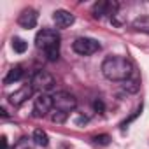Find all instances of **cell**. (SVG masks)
<instances>
[{
    "mask_svg": "<svg viewBox=\"0 0 149 149\" xmlns=\"http://www.w3.org/2000/svg\"><path fill=\"white\" fill-rule=\"evenodd\" d=\"M32 142H33L32 139H28V137H21V139L14 144L13 149H33V147H32Z\"/></svg>",
    "mask_w": 149,
    "mask_h": 149,
    "instance_id": "obj_15",
    "label": "cell"
},
{
    "mask_svg": "<svg viewBox=\"0 0 149 149\" xmlns=\"http://www.w3.org/2000/svg\"><path fill=\"white\" fill-rule=\"evenodd\" d=\"M54 107L53 95L49 93H39L37 98L33 100V116L35 118H44L47 112H51Z\"/></svg>",
    "mask_w": 149,
    "mask_h": 149,
    "instance_id": "obj_6",
    "label": "cell"
},
{
    "mask_svg": "<svg viewBox=\"0 0 149 149\" xmlns=\"http://www.w3.org/2000/svg\"><path fill=\"white\" fill-rule=\"evenodd\" d=\"M60 33L53 28H42L37 35H35V46L44 51L46 58L49 61H56L60 58Z\"/></svg>",
    "mask_w": 149,
    "mask_h": 149,
    "instance_id": "obj_2",
    "label": "cell"
},
{
    "mask_svg": "<svg viewBox=\"0 0 149 149\" xmlns=\"http://www.w3.org/2000/svg\"><path fill=\"white\" fill-rule=\"evenodd\" d=\"M13 49H14V53H25L26 49H28V42L26 40H23V39H19V37H14L13 39Z\"/></svg>",
    "mask_w": 149,
    "mask_h": 149,
    "instance_id": "obj_14",
    "label": "cell"
},
{
    "mask_svg": "<svg viewBox=\"0 0 149 149\" xmlns=\"http://www.w3.org/2000/svg\"><path fill=\"white\" fill-rule=\"evenodd\" d=\"M125 90L130 91V93H135V91L139 90V81H137V79H128V81H125Z\"/></svg>",
    "mask_w": 149,
    "mask_h": 149,
    "instance_id": "obj_17",
    "label": "cell"
},
{
    "mask_svg": "<svg viewBox=\"0 0 149 149\" xmlns=\"http://www.w3.org/2000/svg\"><path fill=\"white\" fill-rule=\"evenodd\" d=\"M133 28L142 33H149V16H140L133 21Z\"/></svg>",
    "mask_w": 149,
    "mask_h": 149,
    "instance_id": "obj_13",
    "label": "cell"
},
{
    "mask_svg": "<svg viewBox=\"0 0 149 149\" xmlns=\"http://www.w3.org/2000/svg\"><path fill=\"white\" fill-rule=\"evenodd\" d=\"M102 74L109 81H119L125 83L132 77L133 65L125 56H107L102 63Z\"/></svg>",
    "mask_w": 149,
    "mask_h": 149,
    "instance_id": "obj_1",
    "label": "cell"
},
{
    "mask_svg": "<svg viewBox=\"0 0 149 149\" xmlns=\"http://www.w3.org/2000/svg\"><path fill=\"white\" fill-rule=\"evenodd\" d=\"M72 49L81 56H90V54H95L100 51V42L91 37H79L74 40Z\"/></svg>",
    "mask_w": 149,
    "mask_h": 149,
    "instance_id": "obj_4",
    "label": "cell"
},
{
    "mask_svg": "<svg viewBox=\"0 0 149 149\" xmlns=\"http://www.w3.org/2000/svg\"><path fill=\"white\" fill-rule=\"evenodd\" d=\"M93 109H95L97 112L102 114V112L105 111V104H104V100H102V98H97V100L93 102Z\"/></svg>",
    "mask_w": 149,
    "mask_h": 149,
    "instance_id": "obj_19",
    "label": "cell"
},
{
    "mask_svg": "<svg viewBox=\"0 0 149 149\" xmlns=\"http://www.w3.org/2000/svg\"><path fill=\"white\" fill-rule=\"evenodd\" d=\"M0 114H2V118H7V111H6V107L0 109Z\"/></svg>",
    "mask_w": 149,
    "mask_h": 149,
    "instance_id": "obj_22",
    "label": "cell"
},
{
    "mask_svg": "<svg viewBox=\"0 0 149 149\" xmlns=\"http://www.w3.org/2000/svg\"><path fill=\"white\" fill-rule=\"evenodd\" d=\"M67 116H68V114H65V112H61V111H54V109H53L51 121H53V123H65V121H67Z\"/></svg>",
    "mask_w": 149,
    "mask_h": 149,
    "instance_id": "obj_16",
    "label": "cell"
},
{
    "mask_svg": "<svg viewBox=\"0 0 149 149\" xmlns=\"http://www.w3.org/2000/svg\"><path fill=\"white\" fill-rule=\"evenodd\" d=\"M18 23H19V26H23V28H26V30L35 28V25H37V11H33V9H25V11L19 14Z\"/></svg>",
    "mask_w": 149,
    "mask_h": 149,
    "instance_id": "obj_10",
    "label": "cell"
},
{
    "mask_svg": "<svg viewBox=\"0 0 149 149\" xmlns=\"http://www.w3.org/2000/svg\"><path fill=\"white\" fill-rule=\"evenodd\" d=\"M32 140H33V144L39 146V147H47V144H49V137H47V133H46L44 130H40V128H37V130L33 132Z\"/></svg>",
    "mask_w": 149,
    "mask_h": 149,
    "instance_id": "obj_12",
    "label": "cell"
},
{
    "mask_svg": "<svg viewBox=\"0 0 149 149\" xmlns=\"http://www.w3.org/2000/svg\"><path fill=\"white\" fill-rule=\"evenodd\" d=\"M93 140H95V144H100V146H107V144L111 142V137H109L107 133H102V135H97V137H93Z\"/></svg>",
    "mask_w": 149,
    "mask_h": 149,
    "instance_id": "obj_18",
    "label": "cell"
},
{
    "mask_svg": "<svg viewBox=\"0 0 149 149\" xmlns=\"http://www.w3.org/2000/svg\"><path fill=\"white\" fill-rule=\"evenodd\" d=\"M140 112H142V107H139V109H137V111H135V112H133V114H132V116H130V118H128V119H125V121H123V123H121V128H123V130H125V128H126V126H128V123H130V121H132V119H135V118H137V116H139V114H140Z\"/></svg>",
    "mask_w": 149,
    "mask_h": 149,
    "instance_id": "obj_20",
    "label": "cell"
},
{
    "mask_svg": "<svg viewBox=\"0 0 149 149\" xmlns=\"http://www.w3.org/2000/svg\"><path fill=\"white\" fill-rule=\"evenodd\" d=\"M53 21L58 28H67L70 25H74V21H76V18H74L72 13L65 11V9H60V11H54L53 14Z\"/></svg>",
    "mask_w": 149,
    "mask_h": 149,
    "instance_id": "obj_8",
    "label": "cell"
},
{
    "mask_svg": "<svg viewBox=\"0 0 149 149\" xmlns=\"http://www.w3.org/2000/svg\"><path fill=\"white\" fill-rule=\"evenodd\" d=\"M0 142H2V149H7V147H9V146H7V139H6V137L0 139Z\"/></svg>",
    "mask_w": 149,
    "mask_h": 149,
    "instance_id": "obj_21",
    "label": "cell"
},
{
    "mask_svg": "<svg viewBox=\"0 0 149 149\" xmlns=\"http://www.w3.org/2000/svg\"><path fill=\"white\" fill-rule=\"evenodd\" d=\"M56 81L54 77L51 76L49 72L46 70H37L33 72V76H32V81H30V86L33 88V91H39V93H47L54 88Z\"/></svg>",
    "mask_w": 149,
    "mask_h": 149,
    "instance_id": "obj_3",
    "label": "cell"
},
{
    "mask_svg": "<svg viewBox=\"0 0 149 149\" xmlns=\"http://www.w3.org/2000/svg\"><path fill=\"white\" fill-rule=\"evenodd\" d=\"M21 77H23V68H21V67H14V68H11V70L7 72V76L4 77V84H14V83H18Z\"/></svg>",
    "mask_w": 149,
    "mask_h": 149,
    "instance_id": "obj_11",
    "label": "cell"
},
{
    "mask_svg": "<svg viewBox=\"0 0 149 149\" xmlns=\"http://www.w3.org/2000/svg\"><path fill=\"white\" fill-rule=\"evenodd\" d=\"M119 9V4L118 2H112V0H100L93 6V16L102 19V18H114L116 13Z\"/></svg>",
    "mask_w": 149,
    "mask_h": 149,
    "instance_id": "obj_7",
    "label": "cell"
},
{
    "mask_svg": "<svg viewBox=\"0 0 149 149\" xmlns=\"http://www.w3.org/2000/svg\"><path fill=\"white\" fill-rule=\"evenodd\" d=\"M53 100H54V111H61L65 114L72 112L74 109L77 107V100L72 93L68 91H58L56 95H53Z\"/></svg>",
    "mask_w": 149,
    "mask_h": 149,
    "instance_id": "obj_5",
    "label": "cell"
},
{
    "mask_svg": "<svg viewBox=\"0 0 149 149\" xmlns=\"http://www.w3.org/2000/svg\"><path fill=\"white\" fill-rule=\"evenodd\" d=\"M32 93H33V88H32V86H23L21 90H18V91H14V93L9 95V102H11L14 107H18V105H21L23 102H26V100L32 97Z\"/></svg>",
    "mask_w": 149,
    "mask_h": 149,
    "instance_id": "obj_9",
    "label": "cell"
}]
</instances>
